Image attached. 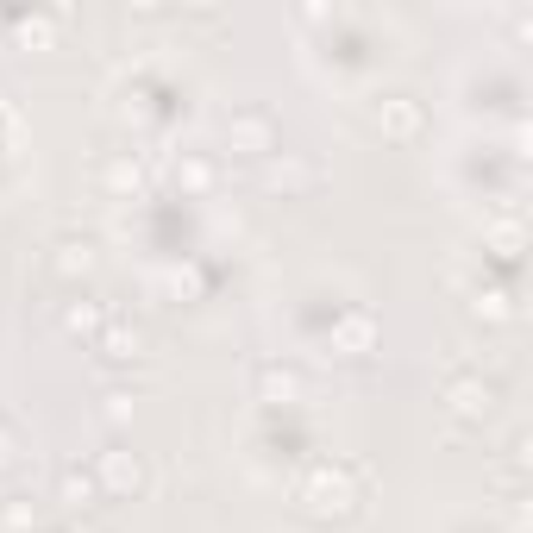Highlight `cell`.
I'll list each match as a JSON object with an SVG mask.
<instances>
[{"instance_id":"obj_4","label":"cell","mask_w":533,"mask_h":533,"mask_svg":"<svg viewBox=\"0 0 533 533\" xmlns=\"http://www.w3.org/2000/svg\"><path fill=\"white\" fill-rule=\"evenodd\" d=\"M63 496H69V508H88V496H95V483L69 471V477H63Z\"/></svg>"},{"instance_id":"obj_3","label":"cell","mask_w":533,"mask_h":533,"mask_svg":"<svg viewBox=\"0 0 533 533\" xmlns=\"http://www.w3.org/2000/svg\"><path fill=\"white\" fill-rule=\"evenodd\" d=\"M101 477L113 483V490H138L145 471H138V458H101Z\"/></svg>"},{"instance_id":"obj_5","label":"cell","mask_w":533,"mask_h":533,"mask_svg":"<svg viewBox=\"0 0 533 533\" xmlns=\"http://www.w3.org/2000/svg\"><path fill=\"white\" fill-rule=\"evenodd\" d=\"M0 465H13V439L7 433H0Z\"/></svg>"},{"instance_id":"obj_2","label":"cell","mask_w":533,"mask_h":533,"mask_svg":"<svg viewBox=\"0 0 533 533\" xmlns=\"http://www.w3.org/2000/svg\"><path fill=\"white\" fill-rule=\"evenodd\" d=\"M452 414H465V421L490 414V389H483V383H452Z\"/></svg>"},{"instance_id":"obj_1","label":"cell","mask_w":533,"mask_h":533,"mask_svg":"<svg viewBox=\"0 0 533 533\" xmlns=\"http://www.w3.org/2000/svg\"><path fill=\"white\" fill-rule=\"evenodd\" d=\"M301 496H308L314 515H352V490H345V477H333V471H320Z\"/></svg>"}]
</instances>
